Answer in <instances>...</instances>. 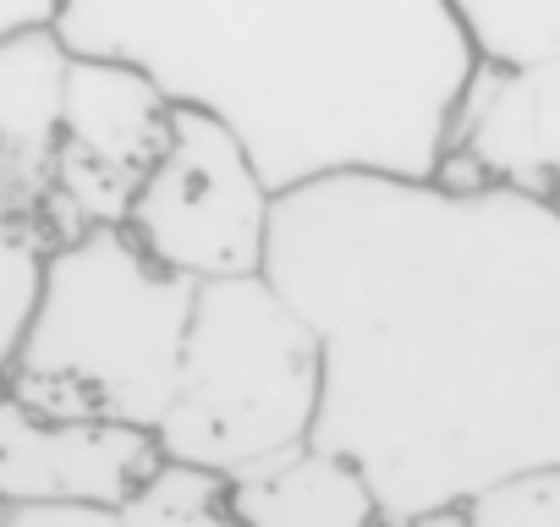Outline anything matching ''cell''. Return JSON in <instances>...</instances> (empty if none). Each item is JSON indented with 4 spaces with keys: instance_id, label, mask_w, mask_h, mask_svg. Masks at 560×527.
<instances>
[{
    "instance_id": "6da1fadb",
    "label": "cell",
    "mask_w": 560,
    "mask_h": 527,
    "mask_svg": "<svg viewBox=\"0 0 560 527\" xmlns=\"http://www.w3.org/2000/svg\"><path fill=\"white\" fill-rule=\"evenodd\" d=\"M258 276L319 341L308 440L385 522L560 461V214L500 181L341 171L275 192Z\"/></svg>"
},
{
    "instance_id": "7a4b0ae2",
    "label": "cell",
    "mask_w": 560,
    "mask_h": 527,
    "mask_svg": "<svg viewBox=\"0 0 560 527\" xmlns=\"http://www.w3.org/2000/svg\"><path fill=\"white\" fill-rule=\"evenodd\" d=\"M50 28L214 116L269 192L434 176L478 72L451 0H61Z\"/></svg>"
},
{
    "instance_id": "3957f363",
    "label": "cell",
    "mask_w": 560,
    "mask_h": 527,
    "mask_svg": "<svg viewBox=\"0 0 560 527\" xmlns=\"http://www.w3.org/2000/svg\"><path fill=\"white\" fill-rule=\"evenodd\" d=\"M192 292V281L160 270L121 225H89L56 242L0 396L56 423L154 434L176 385Z\"/></svg>"
},
{
    "instance_id": "277c9868",
    "label": "cell",
    "mask_w": 560,
    "mask_h": 527,
    "mask_svg": "<svg viewBox=\"0 0 560 527\" xmlns=\"http://www.w3.org/2000/svg\"><path fill=\"white\" fill-rule=\"evenodd\" d=\"M319 412V341L264 276L192 292L176 385L154 423L160 461L236 478L308 440Z\"/></svg>"
},
{
    "instance_id": "5b68a950",
    "label": "cell",
    "mask_w": 560,
    "mask_h": 527,
    "mask_svg": "<svg viewBox=\"0 0 560 527\" xmlns=\"http://www.w3.org/2000/svg\"><path fill=\"white\" fill-rule=\"evenodd\" d=\"M269 203L253 154L214 116L171 105L165 143L138 181L121 231L160 264V270L203 286L225 276H258Z\"/></svg>"
},
{
    "instance_id": "8992f818",
    "label": "cell",
    "mask_w": 560,
    "mask_h": 527,
    "mask_svg": "<svg viewBox=\"0 0 560 527\" xmlns=\"http://www.w3.org/2000/svg\"><path fill=\"white\" fill-rule=\"evenodd\" d=\"M171 127V99L127 61L72 56L61 83V138L45 192L50 247L89 231L121 225L138 181L149 176Z\"/></svg>"
},
{
    "instance_id": "52a82bcc",
    "label": "cell",
    "mask_w": 560,
    "mask_h": 527,
    "mask_svg": "<svg viewBox=\"0 0 560 527\" xmlns=\"http://www.w3.org/2000/svg\"><path fill=\"white\" fill-rule=\"evenodd\" d=\"M445 181H500L560 214V56L472 72L440 171Z\"/></svg>"
},
{
    "instance_id": "ba28073f",
    "label": "cell",
    "mask_w": 560,
    "mask_h": 527,
    "mask_svg": "<svg viewBox=\"0 0 560 527\" xmlns=\"http://www.w3.org/2000/svg\"><path fill=\"white\" fill-rule=\"evenodd\" d=\"M160 467L149 429L56 423L0 396V505H100L121 511L127 494Z\"/></svg>"
},
{
    "instance_id": "9c48e42d",
    "label": "cell",
    "mask_w": 560,
    "mask_h": 527,
    "mask_svg": "<svg viewBox=\"0 0 560 527\" xmlns=\"http://www.w3.org/2000/svg\"><path fill=\"white\" fill-rule=\"evenodd\" d=\"M67 61L72 50L56 39V28H23L0 39V214L39 236H45V192L61 138Z\"/></svg>"
},
{
    "instance_id": "30bf717a",
    "label": "cell",
    "mask_w": 560,
    "mask_h": 527,
    "mask_svg": "<svg viewBox=\"0 0 560 527\" xmlns=\"http://www.w3.org/2000/svg\"><path fill=\"white\" fill-rule=\"evenodd\" d=\"M220 500L242 527H385L363 472L314 440L220 478Z\"/></svg>"
},
{
    "instance_id": "8fae6325",
    "label": "cell",
    "mask_w": 560,
    "mask_h": 527,
    "mask_svg": "<svg viewBox=\"0 0 560 527\" xmlns=\"http://www.w3.org/2000/svg\"><path fill=\"white\" fill-rule=\"evenodd\" d=\"M483 67H533L560 56V0H451Z\"/></svg>"
},
{
    "instance_id": "7c38bea8",
    "label": "cell",
    "mask_w": 560,
    "mask_h": 527,
    "mask_svg": "<svg viewBox=\"0 0 560 527\" xmlns=\"http://www.w3.org/2000/svg\"><path fill=\"white\" fill-rule=\"evenodd\" d=\"M116 527H242V522L225 511L214 472L160 461L127 494V505L116 511Z\"/></svg>"
},
{
    "instance_id": "4fadbf2b",
    "label": "cell",
    "mask_w": 560,
    "mask_h": 527,
    "mask_svg": "<svg viewBox=\"0 0 560 527\" xmlns=\"http://www.w3.org/2000/svg\"><path fill=\"white\" fill-rule=\"evenodd\" d=\"M451 527H560V461L505 472L451 505Z\"/></svg>"
},
{
    "instance_id": "5bb4252c",
    "label": "cell",
    "mask_w": 560,
    "mask_h": 527,
    "mask_svg": "<svg viewBox=\"0 0 560 527\" xmlns=\"http://www.w3.org/2000/svg\"><path fill=\"white\" fill-rule=\"evenodd\" d=\"M45 236L0 214V390H7V368L18 352V336L28 325L34 292H39V270H45Z\"/></svg>"
},
{
    "instance_id": "9a60e30c",
    "label": "cell",
    "mask_w": 560,
    "mask_h": 527,
    "mask_svg": "<svg viewBox=\"0 0 560 527\" xmlns=\"http://www.w3.org/2000/svg\"><path fill=\"white\" fill-rule=\"evenodd\" d=\"M0 527H116L100 505H0Z\"/></svg>"
},
{
    "instance_id": "2e32d148",
    "label": "cell",
    "mask_w": 560,
    "mask_h": 527,
    "mask_svg": "<svg viewBox=\"0 0 560 527\" xmlns=\"http://www.w3.org/2000/svg\"><path fill=\"white\" fill-rule=\"evenodd\" d=\"M61 0H0V39L23 28H50Z\"/></svg>"
}]
</instances>
